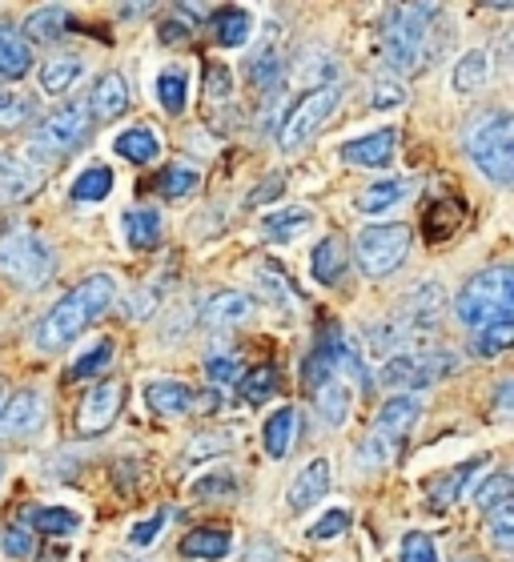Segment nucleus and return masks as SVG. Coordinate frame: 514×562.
<instances>
[{
    "mask_svg": "<svg viewBox=\"0 0 514 562\" xmlns=\"http://www.w3.org/2000/svg\"><path fill=\"white\" fill-rule=\"evenodd\" d=\"M370 105H375V109L406 105V89H402L398 81H375V97H370Z\"/></svg>",
    "mask_w": 514,
    "mask_h": 562,
    "instance_id": "obj_50",
    "label": "nucleus"
},
{
    "mask_svg": "<svg viewBox=\"0 0 514 562\" xmlns=\"http://www.w3.org/2000/svg\"><path fill=\"white\" fill-rule=\"evenodd\" d=\"M293 438H298V411H293V406H278V411L266 418V426H261L266 454L269 458H286L293 450Z\"/></svg>",
    "mask_w": 514,
    "mask_h": 562,
    "instance_id": "obj_22",
    "label": "nucleus"
},
{
    "mask_svg": "<svg viewBox=\"0 0 514 562\" xmlns=\"http://www.w3.org/2000/svg\"><path fill=\"white\" fill-rule=\"evenodd\" d=\"M109 362H113V338H101V341L93 346V350H85L81 358L72 362L69 378H72V382H89V378L105 374Z\"/></svg>",
    "mask_w": 514,
    "mask_h": 562,
    "instance_id": "obj_37",
    "label": "nucleus"
},
{
    "mask_svg": "<svg viewBox=\"0 0 514 562\" xmlns=\"http://www.w3.org/2000/svg\"><path fill=\"white\" fill-rule=\"evenodd\" d=\"M237 374H242V370H237V358H230V353H213L210 362H205V378H210L217 390L234 386Z\"/></svg>",
    "mask_w": 514,
    "mask_h": 562,
    "instance_id": "obj_48",
    "label": "nucleus"
},
{
    "mask_svg": "<svg viewBox=\"0 0 514 562\" xmlns=\"http://www.w3.org/2000/svg\"><path fill=\"white\" fill-rule=\"evenodd\" d=\"M0 482H4V462H0Z\"/></svg>",
    "mask_w": 514,
    "mask_h": 562,
    "instance_id": "obj_56",
    "label": "nucleus"
},
{
    "mask_svg": "<svg viewBox=\"0 0 514 562\" xmlns=\"http://www.w3.org/2000/svg\"><path fill=\"white\" fill-rule=\"evenodd\" d=\"M121 406H125V386L121 382H97L77 406V434L81 438H97L118 422Z\"/></svg>",
    "mask_w": 514,
    "mask_h": 562,
    "instance_id": "obj_11",
    "label": "nucleus"
},
{
    "mask_svg": "<svg viewBox=\"0 0 514 562\" xmlns=\"http://www.w3.org/2000/svg\"><path fill=\"white\" fill-rule=\"evenodd\" d=\"M346 527H350V515H346V506H334V510H326V515L317 518L314 527L305 530V539H310V542H329V539H338Z\"/></svg>",
    "mask_w": 514,
    "mask_h": 562,
    "instance_id": "obj_45",
    "label": "nucleus"
},
{
    "mask_svg": "<svg viewBox=\"0 0 514 562\" xmlns=\"http://www.w3.org/2000/svg\"><path fill=\"white\" fill-rule=\"evenodd\" d=\"M249 81L254 85H273L281 77V60H278V53L273 48H261L254 60H249Z\"/></svg>",
    "mask_w": 514,
    "mask_h": 562,
    "instance_id": "obj_47",
    "label": "nucleus"
},
{
    "mask_svg": "<svg viewBox=\"0 0 514 562\" xmlns=\"http://www.w3.org/2000/svg\"><path fill=\"white\" fill-rule=\"evenodd\" d=\"M342 105V85H317L310 93L298 101V105L281 117V130H278V145L286 153L302 149L305 140L314 137L322 125L329 121V113Z\"/></svg>",
    "mask_w": 514,
    "mask_h": 562,
    "instance_id": "obj_8",
    "label": "nucleus"
},
{
    "mask_svg": "<svg viewBox=\"0 0 514 562\" xmlns=\"http://www.w3.org/2000/svg\"><path fill=\"white\" fill-rule=\"evenodd\" d=\"M201 317H205V326H213V329L242 326L246 317H254V297H249V293H242V290H222V293H213L210 302H205Z\"/></svg>",
    "mask_w": 514,
    "mask_h": 562,
    "instance_id": "obj_18",
    "label": "nucleus"
},
{
    "mask_svg": "<svg viewBox=\"0 0 514 562\" xmlns=\"http://www.w3.org/2000/svg\"><path fill=\"white\" fill-rule=\"evenodd\" d=\"M81 57H53L41 65V93L48 97H60V93H69L72 85L81 81Z\"/></svg>",
    "mask_w": 514,
    "mask_h": 562,
    "instance_id": "obj_31",
    "label": "nucleus"
},
{
    "mask_svg": "<svg viewBox=\"0 0 514 562\" xmlns=\"http://www.w3.org/2000/svg\"><path fill=\"white\" fill-rule=\"evenodd\" d=\"M169 527V510H157V515H149V518H141V522H133L128 527V535H125V542L133 547V551H145V547H153V542L161 539V530Z\"/></svg>",
    "mask_w": 514,
    "mask_h": 562,
    "instance_id": "obj_41",
    "label": "nucleus"
},
{
    "mask_svg": "<svg viewBox=\"0 0 514 562\" xmlns=\"http://www.w3.org/2000/svg\"><path fill=\"white\" fill-rule=\"evenodd\" d=\"M145 406H149L153 414H161V418H177V414H186L198 406V394H193L186 382L165 378V382H149V386H145Z\"/></svg>",
    "mask_w": 514,
    "mask_h": 562,
    "instance_id": "obj_16",
    "label": "nucleus"
},
{
    "mask_svg": "<svg viewBox=\"0 0 514 562\" xmlns=\"http://www.w3.org/2000/svg\"><path fill=\"white\" fill-rule=\"evenodd\" d=\"M189 36H193V33H189L186 24H177V21H169V24H165V33H161V41H165V45H181V41H189Z\"/></svg>",
    "mask_w": 514,
    "mask_h": 562,
    "instance_id": "obj_53",
    "label": "nucleus"
},
{
    "mask_svg": "<svg viewBox=\"0 0 514 562\" xmlns=\"http://www.w3.org/2000/svg\"><path fill=\"white\" fill-rule=\"evenodd\" d=\"M398 562H438V551L426 535H406L402 539V551H398Z\"/></svg>",
    "mask_w": 514,
    "mask_h": 562,
    "instance_id": "obj_49",
    "label": "nucleus"
},
{
    "mask_svg": "<svg viewBox=\"0 0 514 562\" xmlns=\"http://www.w3.org/2000/svg\"><path fill=\"white\" fill-rule=\"evenodd\" d=\"M230 85H234V77H230L225 65H210V69H205V93H210L213 101H225V97H230Z\"/></svg>",
    "mask_w": 514,
    "mask_h": 562,
    "instance_id": "obj_51",
    "label": "nucleus"
},
{
    "mask_svg": "<svg viewBox=\"0 0 514 562\" xmlns=\"http://www.w3.org/2000/svg\"><path fill=\"white\" fill-rule=\"evenodd\" d=\"M21 522L33 535H53V539H65L72 530L81 527V515L69 510V506H29L21 515Z\"/></svg>",
    "mask_w": 514,
    "mask_h": 562,
    "instance_id": "obj_19",
    "label": "nucleus"
},
{
    "mask_svg": "<svg viewBox=\"0 0 514 562\" xmlns=\"http://www.w3.org/2000/svg\"><path fill=\"white\" fill-rule=\"evenodd\" d=\"M514 121L506 109L482 113L467 130V153L494 186H511L514 181Z\"/></svg>",
    "mask_w": 514,
    "mask_h": 562,
    "instance_id": "obj_4",
    "label": "nucleus"
},
{
    "mask_svg": "<svg viewBox=\"0 0 514 562\" xmlns=\"http://www.w3.org/2000/svg\"><path fill=\"white\" fill-rule=\"evenodd\" d=\"M455 314H458V322L470 329L506 322V317L514 314V270L494 266V270L470 278L467 285H462V293H458Z\"/></svg>",
    "mask_w": 514,
    "mask_h": 562,
    "instance_id": "obj_3",
    "label": "nucleus"
},
{
    "mask_svg": "<svg viewBox=\"0 0 514 562\" xmlns=\"http://www.w3.org/2000/svg\"><path fill=\"white\" fill-rule=\"evenodd\" d=\"M394 149H398V130L386 125V130H375L366 133V137L350 140V145H342V161L358 165V169H386V165L394 161Z\"/></svg>",
    "mask_w": 514,
    "mask_h": 562,
    "instance_id": "obj_13",
    "label": "nucleus"
},
{
    "mask_svg": "<svg viewBox=\"0 0 514 562\" xmlns=\"http://www.w3.org/2000/svg\"><path fill=\"white\" fill-rule=\"evenodd\" d=\"M109 189H113V169L109 165H89L85 173H77L72 181V201H105Z\"/></svg>",
    "mask_w": 514,
    "mask_h": 562,
    "instance_id": "obj_35",
    "label": "nucleus"
},
{
    "mask_svg": "<svg viewBox=\"0 0 514 562\" xmlns=\"http://www.w3.org/2000/svg\"><path fill=\"white\" fill-rule=\"evenodd\" d=\"M487 77H491V57H487L482 48H470V53H462L455 72H450V85H455L458 97H470L487 85Z\"/></svg>",
    "mask_w": 514,
    "mask_h": 562,
    "instance_id": "obj_28",
    "label": "nucleus"
},
{
    "mask_svg": "<svg viewBox=\"0 0 514 562\" xmlns=\"http://www.w3.org/2000/svg\"><path fill=\"white\" fill-rule=\"evenodd\" d=\"M410 241H414V229L402 222H386V225H370L358 234L354 241V258H358V270L366 278H386L394 273L410 254Z\"/></svg>",
    "mask_w": 514,
    "mask_h": 562,
    "instance_id": "obj_5",
    "label": "nucleus"
},
{
    "mask_svg": "<svg viewBox=\"0 0 514 562\" xmlns=\"http://www.w3.org/2000/svg\"><path fill=\"white\" fill-rule=\"evenodd\" d=\"M438 16L434 4H406V9H390L382 29V57L386 69L414 72L426 60V41H431V21Z\"/></svg>",
    "mask_w": 514,
    "mask_h": 562,
    "instance_id": "obj_2",
    "label": "nucleus"
},
{
    "mask_svg": "<svg viewBox=\"0 0 514 562\" xmlns=\"http://www.w3.org/2000/svg\"><path fill=\"white\" fill-rule=\"evenodd\" d=\"M157 105L165 113H186V101H189V72L186 69H161L157 72Z\"/></svg>",
    "mask_w": 514,
    "mask_h": 562,
    "instance_id": "obj_33",
    "label": "nucleus"
},
{
    "mask_svg": "<svg viewBox=\"0 0 514 562\" xmlns=\"http://www.w3.org/2000/svg\"><path fill=\"white\" fill-rule=\"evenodd\" d=\"M0 554H4V559H12V562L33 559V554H36L33 535H29L24 527H4V530H0Z\"/></svg>",
    "mask_w": 514,
    "mask_h": 562,
    "instance_id": "obj_43",
    "label": "nucleus"
},
{
    "mask_svg": "<svg viewBox=\"0 0 514 562\" xmlns=\"http://www.w3.org/2000/svg\"><path fill=\"white\" fill-rule=\"evenodd\" d=\"M230 446H234V434H230V430H205V434H198V438H189L186 462L213 458V454H222V450H230Z\"/></svg>",
    "mask_w": 514,
    "mask_h": 562,
    "instance_id": "obj_42",
    "label": "nucleus"
},
{
    "mask_svg": "<svg viewBox=\"0 0 514 562\" xmlns=\"http://www.w3.org/2000/svg\"><path fill=\"white\" fill-rule=\"evenodd\" d=\"M326 491H329V458H314V462H305L302 474L290 482L286 503H290V510H310V506L322 503Z\"/></svg>",
    "mask_w": 514,
    "mask_h": 562,
    "instance_id": "obj_15",
    "label": "nucleus"
},
{
    "mask_svg": "<svg viewBox=\"0 0 514 562\" xmlns=\"http://www.w3.org/2000/svg\"><path fill=\"white\" fill-rule=\"evenodd\" d=\"M503 503H511V474H506V470H494L491 479L474 491V506H479L482 515H491L494 506H503Z\"/></svg>",
    "mask_w": 514,
    "mask_h": 562,
    "instance_id": "obj_40",
    "label": "nucleus"
},
{
    "mask_svg": "<svg viewBox=\"0 0 514 562\" xmlns=\"http://www.w3.org/2000/svg\"><path fill=\"white\" fill-rule=\"evenodd\" d=\"M346 246H342V237H322L314 246V261H310V270H314V281L322 285H338L342 273H346Z\"/></svg>",
    "mask_w": 514,
    "mask_h": 562,
    "instance_id": "obj_27",
    "label": "nucleus"
},
{
    "mask_svg": "<svg viewBox=\"0 0 514 562\" xmlns=\"http://www.w3.org/2000/svg\"><path fill=\"white\" fill-rule=\"evenodd\" d=\"M0 273L24 290H36L45 285L48 273H53V249H48L45 237L29 234V229H16L0 241Z\"/></svg>",
    "mask_w": 514,
    "mask_h": 562,
    "instance_id": "obj_6",
    "label": "nucleus"
},
{
    "mask_svg": "<svg viewBox=\"0 0 514 562\" xmlns=\"http://www.w3.org/2000/svg\"><path fill=\"white\" fill-rule=\"evenodd\" d=\"M128 109V85L121 72H105L101 81L93 85V97H89V113L97 121H113Z\"/></svg>",
    "mask_w": 514,
    "mask_h": 562,
    "instance_id": "obj_21",
    "label": "nucleus"
},
{
    "mask_svg": "<svg viewBox=\"0 0 514 562\" xmlns=\"http://www.w3.org/2000/svg\"><path fill=\"white\" fill-rule=\"evenodd\" d=\"M85 133H89V109L65 105L36 125L33 140H29V153H41V161H53L60 153H69Z\"/></svg>",
    "mask_w": 514,
    "mask_h": 562,
    "instance_id": "obj_10",
    "label": "nucleus"
},
{
    "mask_svg": "<svg viewBox=\"0 0 514 562\" xmlns=\"http://www.w3.org/2000/svg\"><path fill=\"white\" fill-rule=\"evenodd\" d=\"M36 189H41V173H36L33 165L0 153V205H16V201L33 198Z\"/></svg>",
    "mask_w": 514,
    "mask_h": 562,
    "instance_id": "obj_17",
    "label": "nucleus"
},
{
    "mask_svg": "<svg viewBox=\"0 0 514 562\" xmlns=\"http://www.w3.org/2000/svg\"><path fill=\"white\" fill-rule=\"evenodd\" d=\"M491 539H494V551H511L514 547V510H511V503H503V506H494L491 515Z\"/></svg>",
    "mask_w": 514,
    "mask_h": 562,
    "instance_id": "obj_46",
    "label": "nucleus"
},
{
    "mask_svg": "<svg viewBox=\"0 0 514 562\" xmlns=\"http://www.w3.org/2000/svg\"><path fill=\"white\" fill-rule=\"evenodd\" d=\"M41 422H45V398L36 390L12 394L0 411V442H21V438L41 430Z\"/></svg>",
    "mask_w": 514,
    "mask_h": 562,
    "instance_id": "obj_12",
    "label": "nucleus"
},
{
    "mask_svg": "<svg viewBox=\"0 0 514 562\" xmlns=\"http://www.w3.org/2000/svg\"><path fill=\"white\" fill-rule=\"evenodd\" d=\"M121 234H125L128 249H153L161 241V213L157 210H128L121 217Z\"/></svg>",
    "mask_w": 514,
    "mask_h": 562,
    "instance_id": "obj_26",
    "label": "nucleus"
},
{
    "mask_svg": "<svg viewBox=\"0 0 514 562\" xmlns=\"http://www.w3.org/2000/svg\"><path fill=\"white\" fill-rule=\"evenodd\" d=\"M181 12L193 16V21H205V16H210V9H201V4H181Z\"/></svg>",
    "mask_w": 514,
    "mask_h": 562,
    "instance_id": "obj_55",
    "label": "nucleus"
},
{
    "mask_svg": "<svg viewBox=\"0 0 514 562\" xmlns=\"http://www.w3.org/2000/svg\"><path fill=\"white\" fill-rule=\"evenodd\" d=\"M237 386H242V398H246L249 406H266V402L278 394V370H273V366H257V370H249Z\"/></svg>",
    "mask_w": 514,
    "mask_h": 562,
    "instance_id": "obj_36",
    "label": "nucleus"
},
{
    "mask_svg": "<svg viewBox=\"0 0 514 562\" xmlns=\"http://www.w3.org/2000/svg\"><path fill=\"white\" fill-rule=\"evenodd\" d=\"M281 186H286V177L281 173H273V177H266L261 186L249 193V205H266V201H273V198H281Z\"/></svg>",
    "mask_w": 514,
    "mask_h": 562,
    "instance_id": "obj_52",
    "label": "nucleus"
},
{
    "mask_svg": "<svg viewBox=\"0 0 514 562\" xmlns=\"http://www.w3.org/2000/svg\"><path fill=\"white\" fill-rule=\"evenodd\" d=\"M314 402H317V414H322V422H326L329 430H342V426H346V418H350L354 394H350V386H346V382L329 378L326 386L314 390Z\"/></svg>",
    "mask_w": 514,
    "mask_h": 562,
    "instance_id": "obj_23",
    "label": "nucleus"
},
{
    "mask_svg": "<svg viewBox=\"0 0 514 562\" xmlns=\"http://www.w3.org/2000/svg\"><path fill=\"white\" fill-rule=\"evenodd\" d=\"M189 494H193V498H210V503H222V498H234V494H237V479L230 474V470H210V474L193 479Z\"/></svg>",
    "mask_w": 514,
    "mask_h": 562,
    "instance_id": "obj_39",
    "label": "nucleus"
},
{
    "mask_svg": "<svg viewBox=\"0 0 514 562\" xmlns=\"http://www.w3.org/2000/svg\"><path fill=\"white\" fill-rule=\"evenodd\" d=\"M198 169H189V165H174V169H165V177L157 181V189H161L165 198H186V193H193L198 189Z\"/></svg>",
    "mask_w": 514,
    "mask_h": 562,
    "instance_id": "obj_44",
    "label": "nucleus"
},
{
    "mask_svg": "<svg viewBox=\"0 0 514 562\" xmlns=\"http://www.w3.org/2000/svg\"><path fill=\"white\" fill-rule=\"evenodd\" d=\"M230 551H234V535L222 527H198L181 539V554H186V559H198V562H217Z\"/></svg>",
    "mask_w": 514,
    "mask_h": 562,
    "instance_id": "obj_20",
    "label": "nucleus"
},
{
    "mask_svg": "<svg viewBox=\"0 0 514 562\" xmlns=\"http://www.w3.org/2000/svg\"><path fill=\"white\" fill-rule=\"evenodd\" d=\"M406 198V181H394V177H386V181H370V186L354 198V210L366 213V217H382L386 210H394L398 201Z\"/></svg>",
    "mask_w": 514,
    "mask_h": 562,
    "instance_id": "obj_24",
    "label": "nucleus"
},
{
    "mask_svg": "<svg viewBox=\"0 0 514 562\" xmlns=\"http://www.w3.org/2000/svg\"><path fill=\"white\" fill-rule=\"evenodd\" d=\"M29 69H33V48H29V41L16 36L12 29H0V77L4 81H21Z\"/></svg>",
    "mask_w": 514,
    "mask_h": 562,
    "instance_id": "obj_29",
    "label": "nucleus"
},
{
    "mask_svg": "<svg viewBox=\"0 0 514 562\" xmlns=\"http://www.w3.org/2000/svg\"><path fill=\"white\" fill-rule=\"evenodd\" d=\"M422 414V402L410 398V394H398V398H390L378 411V422L375 430H370V438L362 442V462H370V467H382V462H390L398 450V442L406 438V430L418 422Z\"/></svg>",
    "mask_w": 514,
    "mask_h": 562,
    "instance_id": "obj_9",
    "label": "nucleus"
},
{
    "mask_svg": "<svg viewBox=\"0 0 514 562\" xmlns=\"http://www.w3.org/2000/svg\"><path fill=\"white\" fill-rule=\"evenodd\" d=\"M455 370H458V358L450 350H410L382 362L378 382L390 390H426L434 382H443L446 374H455Z\"/></svg>",
    "mask_w": 514,
    "mask_h": 562,
    "instance_id": "obj_7",
    "label": "nucleus"
},
{
    "mask_svg": "<svg viewBox=\"0 0 514 562\" xmlns=\"http://www.w3.org/2000/svg\"><path fill=\"white\" fill-rule=\"evenodd\" d=\"M482 467H487V454L470 458V462H462V467L446 470V474H438V479L426 482V503H431L434 515H446V510L462 498V486H467V479H470V474H479Z\"/></svg>",
    "mask_w": 514,
    "mask_h": 562,
    "instance_id": "obj_14",
    "label": "nucleus"
},
{
    "mask_svg": "<svg viewBox=\"0 0 514 562\" xmlns=\"http://www.w3.org/2000/svg\"><path fill=\"white\" fill-rule=\"evenodd\" d=\"M310 225H314V213L310 210H281V213H269L266 222H261V234H266L269 241H278V246H290V241H298Z\"/></svg>",
    "mask_w": 514,
    "mask_h": 562,
    "instance_id": "obj_30",
    "label": "nucleus"
},
{
    "mask_svg": "<svg viewBox=\"0 0 514 562\" xmlns=\"http://www.w3.org/2000/svg\"><path fill=\"white\" fill-rule=\"evenodd\" d=\"M113 153L125 157V161H133V165H149V161L161 157V140H157V133L153 130H145V125H133V130L118 133Z\"/></svg>",
    "mask_w": 514,
    "mask_h": 562,
    "instance_id": "obj_25",
    "label": "nucleus"
},
{
    "mask_svg": "<svg viewBox=\"0 0 514 562\" xmlns=\"http://www.w3.org/2000/svg\"><path fill=\"white\" fill-rule=\"evenodd\" d=\"M249 33H254V16H249L246 9H225L222 16H217V41H222L225 48L246 45Z\"/></svg>",
    "mask_w": 514,
    "mask_h": 562,
    "instance_id": "obj_38",
    "label": "nucleus"
},
{
    "mask_svg": "<svg viewBox=\"0 0 514 562\" xmlns=\"http://www.w3.org/2000/svg\"><path fill=\"white\" fill-rule=\"evenodd\" d=\"M514 341V317H506V322H494V326H482L474 329V338H470V358H499V353L511 350Z\"/></svg>",
    "mask_w": 514,
    "mask_h": 562,
    "instance_id": "obj_32",
    "label": "nucleus"
},
{
    "mask_svg": "<svg viewBox=\"0 0 514 562\" xmlns=\"http://www.w3.org/2000/svg\"><path fill=\"white\" fill-rule=\"evenodd\" d=\"M72 24V12L69 9H36L29 21H24V33L33 36V41H57V36L69 33Z\"/></svg>",
    "mask_w": 514,
    "mask_h": 562,
    "instance_id": "obj_34",
    "label": "nucleus"
},
{
    "mask_svg": "<svg viewBox=\"0 0 514 562\" xmlns=\"http://www.w3.org/2000/svg\"><path fill=\"white\" fill-rule=\"evenodd\" d=\"M113 297H118V281L109 278V273H93V278H85L81 285H72V290L45 314L41 329H36V350H45V353L65 350L69 341L81 338L85 329L105 314L109 305H113Z\"/></svg>",
    "mask_w": 514,
    "mask_h": 562,
    "instance_id": "obj_1",
    "label": "nucleus"
},
{
    "mask_svg": "<svg viewBox=\"0 0 514 562\" xmlns=\"http://www.w3.org/2000/svg\"><path fill=\"white\" fill-rule=\"evenodd\" d=\"M511 390H514V382L499 386V418H511Z\"/></svg>",
    "mask_w": 514,
    "mask_h": 562,
    "instance_id": "obj_54",
    "label": "nucleus"
}]
</instances>
